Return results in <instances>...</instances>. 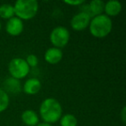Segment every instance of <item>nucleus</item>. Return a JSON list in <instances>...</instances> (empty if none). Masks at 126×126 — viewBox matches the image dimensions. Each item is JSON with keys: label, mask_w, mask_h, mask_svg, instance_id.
<instances>
[{"label": "nucleus", "mask_w": 126, "mask_h": 126, "mask_svg": "<svg viewBox=\"0 0 126 126\" xmlns=\"http://www.w3.org/2000/svg\"><path fill=\"white\" fill-rule=\"evenodd\" d=\"M39 113L43 123L52 124L60 121L62 116V106L57 99L47 98L41 104Z\"/></svg>", "instance_id": "obj_1"}, {"label": "nucleus", "mask_w": 126, "mask_h": 126, "mask_svg": "<svg viewBox=\"0 0 126 126\" xmlns=\"http://www.w3.org/2000/svg\"><path fill=\"white\" fill-rule=\"evenodd\" d=\"M90 34L96 38H105L112 30V21L109 16L101 14L93 17L88 26Z\"/></svg>", "instance_id": "obj_2"}, {"label": "nucleus", "mask_w": 126, "mask_h": 126, "mask_svg": "<svg viewBox=\"0 0 126 126\" xmlns=\"http://www.w3.org/2000/svg\"><path fill=\"white\" fill-rule=\"evenodd\" d=\"M16 17L22 21H27L36 16L39 4L36 0H18L13 5Z\"/></svg>", "instance_id": "obj_3"}, {"label": "nucleus", "mask_w": 126, "mask_h": 126, "mask_svg": "<svg viewBox=\"0 0 126 126\" xmlns=\"http://www.w3.org/2000/svg\"><path fill=\"white\" fill-rule=\"evenodd\" d=\"M8 71L11 77L20 80L29 75L30 67L27 64L25 59L17 57L12 59L9 62Z\"/></svg>", "instance_id": "obj_4"}, {"label": "nucleus", "mask_w": 126, "mask_h": 126, "mask_svg": "<svg viewBox=\"0 0 126 126\" xmlns=\"http://www.w3.org/2000/svg\"><path fill=\"white\" fill-rule=\"evenodd\" d=\"M49 40L54 47L60 49L63 48L70 41V32L66 27L57 26L51 31Z\"/></svg>", "instance_id": "obj_5"}, {"label": "nucleus", "mask_w": 126, "mask_h": 126, "mask_svg": "<svg viewBox=\"0 0 126 126\" xmlns=\"http://www.w3.org/2000/svg\"><path fill=\"white\" fill-rule=\"evenodd\" d=\"M80 7V11L87 14L91 18L103 14L105 3L101 0H93L89 4H83Z\"/></svg>", "instance_id": "obj_6"}, {"label": "nucleus", "mask_w": 126, "mask_h": 126, "mask_svg": "<svg viewBox=\"0 0 126 126\" xmlns=\"http://www.w3.org/2000/svg\"><path fill=\"white\" fill-rule=\"evenodd\" d=\"M92 18L87 14L79 11L72 17L70 21L71 28L75 31H82L88 28Z\"/></svg>", "instance_id": "obj_7"}, {"label": "nucleus", "mask_w": 126, "mask_h": 126, "mask_svg": "<svg viewBox=\"0 0 126 126\" xmlns=\"http://www.w3.org/2000/svg\"><path fill=\"white\" fill-rule=\"evenodd\" d=\"M24 24L21 19H19L16 16H13L12 18L9 19L6 23L5 30L8 35L11 36H18L23 31Z\"/></svg>", "instance_id": "obj_8"}, {"label": "nucleus", "mask_w": 126, "mask_h": 126, "mask_svg": "<svg viewBox=\"0 0 126 126\" xmlns=\"http://www.w3.org/2000/svg\"><path fill=\"white\" fill-rule=\"evenodd\" d=\"M63 58V52L57 47H49L44 54V59L50 65H56Z\"/></svg>", "instance_id": "obj_9"}, {"label": "nucleus", "mask_w": 126, "mask_h": 126, "mask_svg": "<svg viewBox=\"0 0 126 126\" xmlns=\"http://www.w3.org/2000/svg\"><path fill=\"white\" fill-rule=\"evenodd\" d=\"M42 88V83L37 78H30L24 82L22 90L28 95H35L40 92Z\"/></svg>", "instance_id": "obj_10"}, {"label": "nucleus", "mask_w": 126, "mask_h": 126, "mask_svg": "<svg viewBox=\"0 0 126 126\" xmlns=\"http://www.w3.org/2000/svg\"><path fill=\"white\" fill-rule=\"evenodd\" d=\"M122 11V4L118 1L115 0H110L108 2L105 3V7H104V11L105 12V16L109 17H113L117 16L120 14Z\"/></svg>", "instance_id": "obj_11"}, {"label": "nucleus", "mask_w": 126, "mask_h": 126, "mask_svg": "<svg viewBox=\"0 0 126 126\" xmlns=\"http://www.w3.org/2000/svg\"><path fill=\"white\" fill-rule=\"evenodd\" d=\"M6 93H12V94H18L22 91V85L19 79L10 77L6 79L4 82V89Z\"/></svg>", "instance_id": "obj_12"}, {"label": "nucleus", "mask_w": 126, "mask_h": 126, "mask_svg": "<svg viewBox=\"0 0 126 126\" xmlns=\"http://www.w3.org/2000/svg\"><path fill=\"white\" fill-rule=\"evenodd\" d=\"M21 118L26 126H36L39 124V116L34 110H25L22 113Z\"/></svg>", "instance_id": "obj_13"}, {"label": "nucleus", "mask_w": 126, "mask_h": 126, "mask_svg": "<svg viewBox=\"0 0 126 126\" xmlns=\"http://www.w3.org/2000/svg\"><path fill=\"white\" fill-rule=\"evenodd\" d=\"M15 16L14 7L11 4H4L0 5V17L9 20Z\"/></svg>", "instance_id": "obj_14"}, {"label": "nucleus", "mask_w": 126, "mask_h": 126, "mask_svg": "<svg viewBox=\"0 0 126 126\" xmlns=\"http://www.w3.org/2000/svg\"><path fill=\"white\" fill-rule=\"evenodd\" d=\"M61 126H77L78 119L74 115L70 113L62 115L60 119Z\"/></svg>", "instance_id": "obj_15"}, {"label": "nucleus", "mask_w": 126, "mask_h": 126, "mask_svg": "<svg viewBox=\"0 0 126 126\" xmlns=\"http://www.w3.org/2000/svg\"><path fill=\"white\" fill-rule=\"evenodd\" d=\"M10 105L9 94L4 90L0 88V113L7 110Z\"/></svg>", "instance_id": "obj_16"}, {"label": "nucleus", "mask_w": 126, "mask_h": 126, "mask_svg": "<svg viewBox=\"0 0 126 126\" xmlns=\"http://www.w3.org/2000/svg\"><path fill=\"white\" fill-rule=\"evenodd\" d=\"M25 61H26L27 64H28L30 67H36V66L38 65V62H39L38 58L36 57V55H35V54H29V55L27 56L26 59H25Z\"/></svg>", "instance_id": "obj_17"}, {"label": "nucleus", "mask_w": 126, "mask_h": 126, "mask_svg": "<svg viewBox=\"0 0 126 126\" xmlns=\"http://www.w3.org/2000/svg\"><path fill=\"white\" fill-rule=\"evenodd\" d=\"M64 4H68L71 6H80L83 4H85V1L83 0H75V1H64Z\"/></svg>", "instance_id": "obj_18"}, {"label": "nucleus", "mask_w": 126, "mask_h": 126, "mask_svg": "<svg viewBox=\"0 0 126 126\" xmlns=\"http://www.w3.org/2000/svg\"><path fill=\"white\" fill-rule=\"evenodd\" d=\"M120 116H121V118H122V121L124 124H125L126 122V107L124 106L121 110V113H120Z\"/></svg>", "instance_id": "obj_19"}, {"label": "nucleus", "mask_w": 126, "mask_h": 126, "mask_svg": "<svg viewBox=\"0 0 126 126\" xmlns=\"http://www.w3.org/2000/svg\"><path fill=\"white\" fill-rule=\"evenodd\" d=\"M36 126H53V125L52 124H47V123H40V124H38Z\"/></svg>", "instance_id": "obj_20"}, {"label": "nucleus", "mask_w": 126, "mask_h": 126, "mask_svg": "<svg viewBox=\"0 0 126 126\" xmlns=\"http://www.w3.org/2000/svg\"><path fill=\"white\" fill-rule=\"evenodd\" d=\"M1 28H2V24H1V21H0V30H1Z\"/></svg>", "instance_id": "obj_21"}]
</instances>
